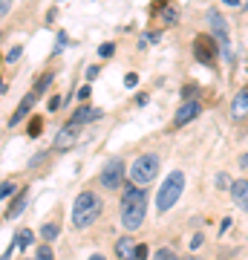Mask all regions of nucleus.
<instances>
[{
    "instance_id": "nucleus-1",
    "label": "nucleus",
    "mask_w": 248,
    "mask_h": 260,
    "mask_svg": "<svg viewBox=\"0 0 248 260\" xmlns=\"http://www.w3.org/2000/svg\"><path fill=\"white\" fill-rule=\"evenodd\" d=\"M145 214H147V194L138 185L127 188L124 200H121V225L127 232H136L138 225L145 223Z\"/></svg>"
},
{
    "instance_id": "nucleus-2",
    "label": "nucleus",
    "mask_w": 248,
    "mask_h": 260,
    "mask_svg": "<svg viewBox=\"0 0 248 260\" xmlns=\"http://www.w3.org/2000/svg\"><path fill=\"white\" fill-rule=\"evenodd\" d=\"M101 200L92 194V191H84V194H78V200H75L73 205V225L75 229H90L98 217H101Z\"/></svg>"
},
{
    "instance_id": "nucleus-3",
    "label": "nucleus",
    "mask_w": 248,
    "mask_h": 260,
    "mask_svg": "<svg viewBox=\"0 0 248 260\" xmlns=\"http://www.w3.org/2000/svg\"><path fill=\"white\" fill-rule=\"evenodd\" d=\"M182 191H185V174H182V171H173V174L165 179V185L159 188L156 208H159V211H170V208L179 203Z\"/></svg>"
},
{
    "instance_id": "nucleus-4",
    "label": "nucleus",
    "mask_w": 248,
    "mask_h": 260,
    "mask_svg": "<svg viewBox=\"0 0 248 260\" xmlns=\"http://www.w3.org/2000/svg\"><path fill=\"white\" fill-rule=\"evenodd\" d=\"M159 177V156L156 153H141L130 168V179L133 185H150Z\"/></svg>"
},
{
    "instance_id": "nucleus-5",
    "label": "nucleus",
    "mask_w": 248,
    "mask_h": 260,
    "mask_svg": "<svg viewBox=\"0 0 248 260\" xmlns=\"http://www.w3.org/2000/svg\"><path fill=\"white\" fill-rule=\"evenodd\" d=\"M121 182H124V162H121V159H110L101 171V185L107 188V191H116Z\"/></svg>"
},
{
    "instance_id": "nucleus-6",
    "label": "nucleus",
    "mask_w": 248,
    "mask_h": 260,
    "mask_svg": "<svg viewBox=\"0 0 248 260\" xmlns=\"http://www.w3.org/2000/svg\"><path fill=\"white\" fill-rule=\"evenodd\" d=\"M193 58L199 61V64H214L217 61V41L208 35H199L193 41Z\"/></svg>"
},
{
    "instance_id": "nucleus-7",
    "label": "nucleus",
    "mask_w": 248,
    "mask_h": 260,
    "mask_svg": "<svg viewBox=\"0 0 248 260\" xmlns=\"http://www.w3.org/2000/svg\"><path fill=\"white\" fill-rule=\"evenodd\" d=\"M81 124H75V121H69V124H64V127L58 130L55 136V150H69L78 145V136H81Z\"/></svg>"
},
{
    "instance_id": "nucleus-8",
    "label": "nucleus",
    "mask_w": 248,
    "mask_h": 260,
    "mask_svg": "<svg viewBox=\"0 0 248 260\" xmlns=\"http://www.w3.org/2000/svg\"><path fill=\"white\" fill-rule=\"evenodd\" d=\"M199 113H202V104H199V102H185L182 107L176 110V116H173V127H185V124L193 121Z\"/></svg>"
},
{
    "instance_id": "nucleus-9",
    "label": "nucleus",
    "mask_w": 248,
    "mask_h": 260,
    "mask_svg": "<svg viewBox=\"0 0 248 260\" xmlns=\"http://www.w3.org/2000/svg\"><path fill=\"white\" fill-rule=\"evenodd\" d=\"M231 197H234V205L248 208V179H237V182H231Z\"/></svg>"
},
{
    "instance_id": "nucleus-10",
    "label": "nucleus",
    "mask_w": 248,
    "mask_h": 260,
    "mask_svg": "<svg viewBox=\"0 0 248 260\" xmlns=\"http://www.w3.org/2000/svg\"><path fill=\"white\" fill-rule=\"evenodd\" d=\"M35 99H38V95L32 93V95H26V99H23V102L18 104V110L12 113V119H9V124H12V127H15V124H18V121L23 119V116H26L29 110H32V104H35Z\"/></svg>"
},
{
    "instance_id": "nucleus-11",
    "label": "nucleus",
    "mask_w": 248,
    "mask_h": 260,
    "mask_svg": "<svg viewBox=\"0 0 248 260\" xmlns=\"http://www.w3.org/2000/svg\"><path fill=\"white\" fill-rule=\"evenodd\" d=\"M116 254H119L121 260H133V254H136V243L130 240V237H121V240L116 243Z\"/></svg>"
},
{
    "instance_id": "nucleus-12",
    "label": "nucleus",
    "mask_w": 248,
    "mask_h": 260,
    "mask_svg": "<svg viewBox=\"0 0 248 260\" xmlns=\"http://www.w3.org/2000/svg\"><path fill=\"white\" fill-rule=\"evenodd\" d=\"M26 203H29V194H26V191H20V194L15 197V203L9 205V211H6V217H9V220H15V217H20V211L26 208Z\"/></svg>"
},
{
    "instance_id": "nucleus-13",
    "label": "nucleus",
    "mask_w": 248,
    "mask_h": 260,
    "mask_svg": "<svg viewBox=\"0 0 248 260\" xmlns=\"http://www.w3.org/2000/svg\"><path fill=\"white\" fill-rule=\"evenodd\" d=\"M101 116V110H92V107H81V110L73 113V121L75 124H84V121H95Z\"/></svg>"
},
{
    "instance_id": "nucleus-14",
    "label": "nucleus",
    "mask_w": 248,
    "mask_h": 260,
    "mask_svg": "<svg viewBox=\"0 0 248 260\" xmlns=\"http://www.w3.org/2000/svg\"><path fill=\"white\" fill-rule=\"evenodd\" d=\"M234 116H248V87L234 95Z\"/></svg>"
},
{
    "instance_id": "nucleus-15",
    "label": "nucleus",
    "mask_w": 248,
    "mask_h": 260,
    "mask_svg": "<svg viewBox=\"0 0 248 260\" xmlns=\"http://www.w3.org/2000/svg\"><path fill=\"white\" fill-rule=\"evenodd\" d=\"M29 246H32V232L29 229H20L15 234V249H29Z\"/></svg>"
},
{
    "instance_id": "nucleus-16",
    "label": "nucleus",
    "mask_w": 248,
    "mask_h": 260,
    "mask_svg": "<svg viewBox=\"0 0 248 260\" xmlns=\"http://www.w3.org/2000/svg\"><path fill=\"white\" fill-rule=\"evenodd\" d=\"M41 234H44V240H46V243H52L58 234H61V229H58V223H46L44 229H41Z\"/></svg>"
},
{
    "instance_id": "nucleus-17",
    "label": "nucleus",
    "mask_w": 248,
    "mask_h": 260,
    "mask_svg": "<svg viewBox=\"0 0 248 260\" xmlns=\"http://www.w3.org/2000/svg\"><path fill=\"white\" fill-rule=\"evenodd\" d=\"M35 260H55V254H52V249H49V246H38Z\"/></svg>"
},
{
    "instance_id": "nucleus-18",
    "label": "nucleus",
    "mask_w": 248,
    "mask_h": 260,
    "mask_svg": "<svg viewBox=\"0 0 248 260\" xmlns=\"http://www.w3.org/2000/svg\"><path fill=\"white\" fill-rule=\"evenodd\" d=\"M12 194H15V182H3L0 185V200H9Z\"/></svg>"
},
{
    "instance_id": "nucleus-19",
    "label": "nucleus",
    "mask_w": 248,
    "mask_h": 260,
    "mask_svg": "<svg viewBox=\"0 0 248 260\" xmlns=\"http://www.w3.org/2000/svg\"><path fill=\"white\" fill-rule=\"evenodd\" d=\"M49 81H52V75H44V78H41V81H38V90H35V95L46 93V87H49Z\"/></svg>"
},
{
    "instance_id": "nucleus-20",
    "label": "nucleus",
    "mask_w": 248,
    "mask_h": 260,
    "mask_svg": "<svg viewBox=\"0 0 248 260\" xmlns=\"http://www.w3.org/2000/svg\"><path fill=\"white\" fill-rule=\"evenodd\" d=\"M153 260H179V257H176L170 249H162V251H156V257H153Z\"/></svg>"
},
{
    "instance_id": "nucleus-21",
    "label": "nucleus",
    "mask_w": 248,
    "mask_h": 260,
    "mask_svg": "<svg viewBox=\"0 0 248 260\" xmlns=\"http://www.w3.org/2000/svg\"><path fill=\"white\" fill-rule=\"evenodd\" d=\"M20 55H23V49H20V47H12L9 52H6V61H9V64H12V61H18Z\"/></svg>"
},
{
    "instance_id": "nucleus-22",
    "label": "nucleus",
    "mask_w": 248,
    "mask_h": 260,
    "mask_svg": "<svg viewBox=\"0 0 248 260\" xmlns=\"http://www.w3.org/2000/svg\"><path fill=\"white\" fill-rule=\"evenodd\" d=\"M41 124H44L41 119H32V121H29V136H38V133H41Z\"/></svg>"
},
{
    "instance_id": "nucleus-23",
    "label": "nucleus",
    "mask_w": 248,
    "mask_h": 260,
    "mask_svg": "<svg viewBox=\"0 0 248 260\" xmlns=\"http://www.w3.org/2000/svg\"><path fill=\"white\" fill-rule=\"evenodd\" d=\"M113 52H116V47H113V44H104V47L98 49V55H101V58H110Z\"/></svg>"
},
{
    "instance_id": "nucleus-24",
    "label": "nucleus",
    "mask_w": 248,
    "mask_h": 260,
    "mask_svg": "<svg viewBox=\"0 0 248 260\" xmlns=\"http://www.w3.org/2000/svg\"><path fill=\"white\" fill-rule=\"evenodd\" d=\"M217 188H231V182H228V174H217Z\"/></svg>"
},
{
    "instance_id": "nucleus-25",
    "label": "nucleus",
    "mask_w": 248,
    "mask_h": 260,
    "mask_svg": "<svg viewBox=\"0 0 248 260\" xmlns=\"http://www.w3.org/2000/svg\"><path fill=\"white\" fill-rule=\"evenodd\" d=\"M133 260H147V246H136V254Z\"/></svg>"
},
{
    "instance_id": "nucleus-26",
    "label": "nucleus",
    "mask_w": 248,
    "mask_h": 260,
    "mask_svg": "<svg viewBox=\"0 0 248 260\" xmlns=\"http://www.w3.org/2000/svg\"><path fill=\"white\" fill-rule=\"evenodd\" d=\"M136 84H138V75L136 73H130L127 78H124V87H136Z\"/></svg>"
},
{
    "instance_id": "nucleus-27",
    "label": "nucleus",
    "mask_w": 248,
    "mask_h": 260,
    "mask_svg": "<svg viewBox=\"0 0 248 260\" xmlns=\"http://www.w3.org/2000/svg\"><path fill=\"white\" fill-rule=\"evenodd\" d=\"M58 107H61V99H58V95H52V99H49V110H58Z\"/></svg>"
},
{
    "instance_id": "nucleus-28",
    "label": "nucleus",
    "mask_w": 248,
    "mask_h": 260,
    "mask_svg": "<svg viewBox=\"0 0 248 260\" xmlns=\"http://www.w3.org/2000/svg\"><path fill=\"white\" fill-rule=\"evenodd\" d=\"M9 15V0H0V18Z\"/></svg>"
},
{
    "instance_id": "nucleus-29",
    "label": "nucleus",
    "mask_w": 248,
    "mask_h": 260,
    "mask_svg": "<svg viewBox=\"0 0 248 260\" xmlns=\"http://www.w3.org/2000/svg\"><path fill=\"white\" fill-rule=\"evenodd\" d=\"M12 249H15V243H12V246H9V251H6V254H3L0 260H9V257H12Z\"/></svg>"
},
{
    "instance_id": "nucleus-30",
    "label": "nucleus",
    "mask_w": 248,
    "mask_h": 260,
    "mask_svg": "<svg viewBox=\"0 0 248 260\" xmlns=\"http://www.w3.org/2000/svg\"><path fill=\"white\" fill-rule=\"evenodd\" d=\"M225 6H239V0H222Z\"/></svg>"
},
{
    "instance_id": "nucleus-31",
    "label": "nucleus",
    "mask_w": 248,
    "mask_h": 260,
    "mask_svg": "<svg viewBox=\"0 0 248 260\" xmlns=\"http://www.w3.org/2000/svg\"><path fill=\"white\" fill-rule=\"evenodd\" d=\"M90 260H107V257H101V254H92V257Z\"/></svg>"
},
{
    "instance_id": "nucleus-32",
    "label": "nucleus",
    "mask_w": 248,
    "mask_h": 260,
    "mask_svg": "<svg viewBox=\"0 0 248 260\" xmlns=\"http://www.w3.org/2000/svg\"><path fill=\"white\" fill-rule=\"evenodd\" d=\"M3 90H6V84H3V81H0V93H3Z\"/></svg>"
},
{
    "instance_id": "nucleus-33",
    "label": "nucleus",
    "mask_w": 248,
    "mask_h": 260,
    "mask_svg": "<svg viewBox=\"0 0 248 260\" xmlns=\"http://www.w3.org/2000/svg\"><path fill=\"white\" fill-rule=\"evenodd\" d=\"M242 165H248V156H242Z\"/></svg>"
},
{
    "instance_id": "nucleus-34",
    "label": "nucleus",
    "mask_w": 248,
    "mask_h": 260,
    "mask_svg": "<svg viewBox=\"0 0 248 260\" xmlns=\"http://www.w3.org/2000/svg\"><path fill=\"white\" fill-rule=\"evenodd\" d=\"M242 3H245V6H248V0H242Z\"/></svg>"
}]
</instances>
